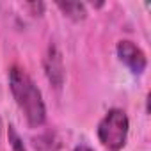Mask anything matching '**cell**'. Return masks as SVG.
<instances>
[{"mask_svg":"<svg viewBox=\"0 0 151 151\" xmlns=\"http://www.w3.org/2000/svg\"><path fill=\"white\" fill-rule=\"evenodd\" d=\"M57 7L71 20L75 22H80L87 16V11H86V6L82 2H57Z\"/></svg>","mask_w":151,"mask_h":151,"instance_id":"5b68a950","label":"cell"},{"mask_svg":"<svg viewBox=\"0 0 151 151\" xmlns=\"http://www.w3.org/2000/svg\"><path fill=\"white\" fill-rule=\"evenodd\" d=\"M73 151H93L89 146H84V144H80V146H77V147H75Z\"/></svg>","mask_w":151,"mask_h":151,"instance_id":"9c48e42d","label":"cell"},{"mask_svg":"<svg viewBox=\"0 0 151 151\" xmlns=\"http://www.w3.org/2000/svg\"><path fill=\"white\" fill-rule=\"evenodd\" d=\"M32 144H34V147L37 151H57L60 147L59 139L55 137V133H50V132H46L43 135H37L32 140Z\"/></svg>","mask_w":151,"mask_h":151,"instance_id":"8992f818","label":"cell"},{"mask_svg":"<svg viewBox=\"0 0 151 151\" xmlns=\"http://www.w3.org/2000/svg\"><path fill=\"white\" fill-rule=\"evenodd\" d=\"M27 7H30V9H34L36 11V14H41L43 13V9H45V4H41V2H30V4H27Z\"/></svg>","mask_w":151,"mask_h":151,"instance_id":"ba28073f","label":"cell"},{"mask_svg":"<svg viewBox=\"0 0 151 151\" xmlns=\"http://www.w3.org/2000/svg\"><path fill=\"white\" fill-rule=\"evenodd\" d=\"M128 132H130V119L126 112L121 109H110L101 117L96 128L98 140L109 151H121L126 144Z\"/></svg>","mask_w":151,"mask_h":151,"instance_id":"7a4b0ae2","label":"cell"},{"mask_svg":"<svg viewBox=\"0 0 151 151\" xmlns=\"http://www.w3.org/2000/svg\"><path fill=\"white\" fill-rule=\"evenodd\" d=\"M9 87L18 107L25 114L27 123L34 128L41 126L46 121V107L41 91L29 77V73L20 66H13L9 69Z\"/></svg>","mask_w":151,"mask_h":151,"instance_id":"6da1fadb","label":"cell"},{"mask_svg":"<svg viewBox=\"0 0 151 151\" xmlns=\"http://www.w3.org/2000/svg\"><path fill=\"white\" fill-rule=\"evenodd\" d=\"M0 126H2V124H0Z\"/></svg>","mask_w":151,"mask_h":151,"instance_id":"30bf717a","label":"cell"},{"mask_svg":"<svg viewBox=\"0 0 151 151\" xmlns=\"http://www.w3.org/2000/svg\"><path fill=\"white\" fill-rule=\"evenodd\" d=\"M45 71H46V77L52 82V86H55V87L62 86V82H64V62H62V55L55 45L48 46V52L45 57Z\"/></svg>","mask_w":151,"mask_h":151,"instance_id":"277c9868","label":"cell"},{"mask_svg":"<svg viewBox=\"0 0 151 151\" xmlns=\"http://www.w3.org/2000/svg\"><path fill=\"white\" fill-rule=\"evenodd\" d=\"M7 137H9V144H11L13 151H27V147H25V144H23V139L20 137V133L16 132V128H14L13 124H9Z\"/></svg>","mask_w":151,"mask_h":151,"instance_id":"52a82bcc","label":"cell"},{"mask_svg":"<svg viewBox=\"0 0 151 151\" xmlns=\"http://www.w3.org/2000/svg\"><path fill=\"white\" fill-rule=\"evenodd\" d=\"M119 60L133 73V75H142L146 66H147V57L140 46H137L130 39H121L116 46Z\"/></svg>","mask_w":151,"mask_h":151,"instance_id":"3957f363","label":"cell"}]
</instances>
